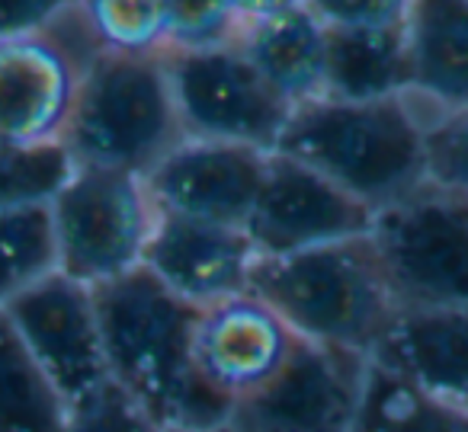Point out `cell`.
<instances>
[{"label":"cell","mask_w":468,"mask_h":432,"mask_svg":"<svg viewBox=\"0 0 468 432\" xmlns=\"http://www.w3.org/2000/svg\"><path fill=\"white\" fill-rule=\"evenodd\" d=\"M84 16L103 52L161 55L167 46V4H87Z\"/></svg>","instance_id":"cell-23"},{"label":"cell","mask_w":468,"mask_h":432,"mask_svg":"<svg viewBox=\"0 0 468 432\" xmlns=\"http://www.w3.org/2000/svg\"><path fill=\"white\" fill-rule=\"evenodd\" d=\"M423 125L408 97H321L292 110L276 154L312 167L378 215L427 183Z\"/></svg>","instance_id":"cell-2"},{"label":"cell","mask_w":468,"mask_h":432,"mask_svg":"<svg viewBox=\"0 0 468 432\" xmlns=\"http://www.w3.org/2000/svg\"><path fill=\"white\" fill-rule=\"evenodd\" d=\"M376 212L286 154H270L261 199L248 221L257 257H292L372 234Z\"/></svg>","instance_id":"cell-10"},{"label":"cell","mask_w":468,"mask_h":432,"mask_svg":"<svg viewBox=\"0 0 468 432\" xmlns=\"http://www.w3.org/2000/svg\"><path fill=\"white\" fill-rule=\"evenodd\" d=\"M410 4L376 23H324L327 90L334 100H388L410 93Z\"/></svg>","instance_id":"cell-17"},{"label":"cell","mask_w":468,"mask_h":432,"mask_svg":"<svg viewBox=\"0 0 468 432\" xmlns=\"http://www.w3.org/2000/svg\"><path fill=\"white\" fill-rule=\"evenodd\" d=\"M369 359L346 349L295 342L280 374L234 406V432H353L363 404Z\"/></svg>","instance_id":"cell-9"},{"label":"cell","mask_w":468,"mask_h":432,"mask_svg":"<svg viewBox=\"0 0 468 432\" xmlns=\"http://www.w3.org/2000/svg\"><path fill=\"white\" fill-rule=\"evenodd\" d=\"M74 170L65 144L14 148L0 144V212L48 205Z\"/></svg>","instance_id":"cell-22"},{"label":"cell","mask_w":468,"mask_h":432,"mask_svg":"<svg viewBox=\"0 0 468 432\" xmlns=\"http://www.w3.org/2000/svg\"><path fill=\"white\" fill-rule=\"evenodd\" d=\"M61 7L48 26L0 39V144H61L87 65L100 52L84 7Z\"/></svg>","instance_id":"cell-7"},{"label":"cell","mask_w":468,"mask_h":432,"mask_svg":"<svg viewBox=\"0 0 468 432\" xmlns=\"http://www.w3.org/2000/svg\"><path fill=\"white\" fill-rule=\"evenodd\" d=\"M241 33V4H167V48L199 52V48L234 46Z\"/></svg>","instance_id":"cell-26"},{"label":"cell","mask_w":468,"mask_h":432,"mask_svg":"<svg viewBox=\"0 0 468 432\" xmlns=\"http://www.w3.org/2000/svg\"><path fill=\"white\" fill-rule=\"evenodd\" d=\"M234 46L292 110L324 97L327 26L314 4H241Z\"/></svg>","instance_id":"cell-15"},{"label":"cell","mask_w":468,"mask_h":432,"mask_svg":"<svg viewBox=\"0 0 468 432\" xmlns=\"http://www.w3.org/2000/svg\"><path fill=\"white\" fill-rule=\"evenodd\" d=\"M423 174L430 186L468 199V106L427 119Z\"/></svg>","instance_id":"cell-24"},{"label":"cell","mask_w":468,"mask_h":432,"mask_svg":"<svg viewBox=\"0 0 468 432\" xmlns=\"http://www.w3.org/2000/svg\"><path fill=\"white\" fill-rule=\"evenodd\" d=\"M372 244L401 311L468 308V199L423 183L376 215Z\"/></svg>","instance_id":"cell-6"},{"label":"cell","mask_w":468,"mask_h":432,"mask_svg":"<svg viewBox=\"0 0 468 432\" xmlns=\"http://www.w3.org/2000/svg\"><path fill=\"white\" fill-rule=\"evenodd\" d=\"M299 336L257 295H238L199 311L193 359L199 378L231 406L261 394L292 359Z\"/></svg>","instance_id":"cell-13"},{"label":"cell","mask_w":468,"mask_h":432,"mask_svg":"<svg viewBox=\"0 0 468 432\" xmlns=\"http://www.w3.org/2000/svg\"><path fill=\"white\" fill-rule=\"evenodd\" d=\"M55 272L58 253L48 205L0 212V311Z\"/></svg>","instance_id":"cell-21"},{"label":"cell","mask_w":468,"mask_h":432,"mask_svg":"<svg viewBox=\"0 0 468 432\" xmlns=\"http://www.w3.org/2000/svg\"><path fill=\"white\" fill-rule=\"evenodd\" d=\"M410 100L436 112L468 106V4H410ZM433 112V116H436Z\"/></svg>","instance_id":"cell-18"},{"label":"cell","mask_w":468,"mask_h":432,"mask_svg":"<svg viewBox=\"0 0 468 432\" xmlns=\"http://www.w3.org/2000/svg\"><path fill=\"white\" fill-rule=\"evenodd\" d=\"M90 291L106 368L125 394L164 429H218L231 423L234 406L196 372L199 308L176 298L144 266Z\"/></svg>","instance_id":"cell-1"},{"label":"cell","mask_w":468,"mask_h":432,"mask_svg":"<svg viewBox=\"0 0 468 432\" xmlns=\"http://www.w3.org/2000/svg\"><path fill=\"white\" fill-rule=\"evenodd\" d=\"M186 132L161 55H122L100 48L80 78L65 151L74 167H106L144 176Z\"/></svg>","instance_id":"cell-4"},{"label":"cell","mask_w":468,"mask_h":432,"mask_svg":"<svg viewBox=\"0 0 468 432\" xmlns=\"http://www.w3.org/2000/svg\"><path fill=\"white\" fill-rule=\"evenodd\" d=\"M61 4H0V39H14L48 26Z\"/></svg>","instance_id":"cell-27"},{"label":"cell","mask_w":468,"mask_h":432,"mask_svg":"<svg viewBox=\"0 0 468 432\" xmlns=\"http://www.w3.org/2000/svg\"><path fill=\"white\" fill-rule=\"evenodd\" d=\"M250 295L295 336L372 359L401 314L372 234L292 257L257 259Z\"/></svg>","instance_id":"cell-3"},{"label":"cell","mask_w":468,"mask_h":432,"mask_svg":"<svg viewBox=\"0 0 468 432\" xmlns=\"http://www.w3.org/2000/svg\"><path fill=\"white\" fill-rule=\"evenodd\" d=\"M353 432H468V410L446 404L369 362Z\"/></svg>","instance_id":"cell-20"},{"label":"cell","mask_w":468,"mask_h":432,"mask_svg":"<svg viewBox=\"0 0 468 432\" xmlns=\"http://www.w3.org/2000/svg\"><path fill=\"white\" fill-rule=\"evenodd\" d=\"M267 161V151L186 138L144 174V186L157 215L248 227L261 199Z\"/></svg>","instance_id":"cell-12"},{"label":"cell","mask_w":468,"mask_h":432,"mask_svg":"<svg viewBox=\"0 0 468 432\" xmlns=\"http://www.w3.org/2000/svg\"><path fill=\"white\" fill-rule=\"evenodd\" d=\"M369 362L468 410V308L401 311Z\"/></svg>","instance_id":"cell-16"},{"label":"cell","mask_w":468,"mask_h":432,"mask_svg":"<svg viewBox=\"0 0 468 432\" xmlns=\"http://www.w3.org/2000/svg\"><path fill=\"white\" fill-rule=\"evenodd\" d=\"M65 432H164V426L110 378L68 406Z\"/></svg>","instance_id":"cell-25"},{"label":"cell","mask_w":468,"mask_h":432,"mask_svg":"<svg viewBox=\"0 0 468 432\" xmlns=\"http://www.w3.org/2000/svg\"><path fill=\"white\" fill-rule=\"evenodd\" d=\"M164 68L186 138L244 144L273 154L292 116V106L276 97L241 48H167Z\"/></svg>","instance_id":"cell-8"},{"label":"cell","mask_w":468,"mask_h":432,"mask_svg":"<svg viewBox=\"0 0 468 432\" xmlns=\"http://www.w3.org/2000/svg\"><path fill=\"white\" fill-rule=\"evenodd\" d=\"M68 406L0 311V432H65Z\"/></svg>","instance_id":"cell-19"},{"label":"cell","mask_w":468,"mask_h":432,"mask_svg":"<svg viewBox=\"0 0 468 432\" xmlns=\"http://www.w3.org/2000/svg\"><path fill=\"white\" fill-rule=\"evenodd\" d=\"M48 212L58 272L87 289L142 269L157 227L144 176L106 167H74Z\"/></svg>","instance_id":"cell-5"},{"label":"cell","mask_w":468,"mask_h":432,"mask_svg":"<svg viewBox=\"0 0 468 432\" xmlns=\"http://www.w3.org/2000/svg\"><path fill=\"white\" fill-rule=\"evenodd\" d=\"M164 432H234L231 426H218V429H164Z\"/></svg>","instance_id":"cell-28"},{"label":"cell","mask_w":468,"mask_h":432,"mask_svg":"<svg viewBox=\"0 0 468 432\" xmlns=\"http://www.w3.org/2000/svg\"><path fill=\"white\" fill-rule=\"evenodd\" d=\"M4 314L65 406L110 381L97 304L87 285L55 272L14 298Z\"/></svg>","instance_id":"cell-11"},{"label":"cell","mask_w":468,"mask_h":432,"mask_svg":"<svg viewBox=\"0 0 468 432\" xmlns=\"http://www.w3.org/2000/svg\"><path fill=\"white\" fill-rule=\"evenodd\" d=\"M257 259L244 227L157 215L142 266L176 298L202 311L248 295Z\"/></svg>","instance_id":"cell-14"}]
</instances>
